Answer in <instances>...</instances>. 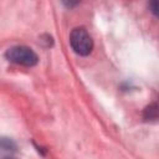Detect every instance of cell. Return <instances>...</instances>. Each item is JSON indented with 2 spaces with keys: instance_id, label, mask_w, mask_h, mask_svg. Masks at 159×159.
<instances>
[{
  "instance_id": "cell-4",
  "label": "cell",
  "mask_w": 159,
  "mask_h": 159,
  "mask_svg": "<svg viewBox=\"0 0 159 159\" xmlns=\"http://www.w3.org/2000/svg\"><path fill=\"white\" fill-rule=\"evenodd\" d=\"M149 9L152 11V14L157 17H159V0H154L149 2Z\"/></svg>"
},
{
  "instance_id": "cell-2",
  "label": "cell",
  "mask_w": 159,
  "mask_h": 159,
  "mask_svg": "<svg viewBox=\"0 0 159 159\" xmlns=\"http://www.w3.org/2000/svg\"><path fill=\"white\" fill-rule=\"evenodd\" d=\"M5 57L10 62H14V63L21 65V66H26V67H32L39 61V57H37L36 52L32 48L27 47V46L10 47L5 52Z\"/></svg>"
},
{
  "instance_id": "cell-1",
  "label": "cell",
  "mask_w": 159,
  "mask_h": 159,
  "mask_svg": "<svg viewBox=\"0 0 159 159\" xmlns=\"http://www.w3.org/2000/svg\"><path fill=\"white\" fill-rule=\"evenodd\" d=\"M70 43L72 50L80 56H88L93 50V40L84 27H76L71 31Z\"/></svg>"
},
{
  "instance_id": "cell-3",
  "label": "cell",
  "mask_w": 159,
  "mask_h": 159,
  "mask_svg": "<svg viewBox=\"0 0 159 159\" xmlns=\"http://www.w3.org/2000/svg\"><path fill=\"white\" fill-rule=\"evenodd\" d=\"M143 117L145 119H157L159 118V104L158 103H152L149 104L144 112H143Z\"/></svg>"
}]
</instances>
